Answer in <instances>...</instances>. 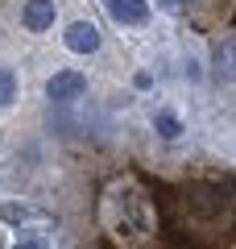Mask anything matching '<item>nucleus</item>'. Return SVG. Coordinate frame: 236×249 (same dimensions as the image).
Here are the masks:
<instances>
[{
  "mask_svg": "<svg viewBox=\"0 0 236 249\" xmlns=\"http://www.w3.org/2000/svg\"><path fill=\"white\" fill-rule=\"evenodd\" d=\"M104 220L120 241H141L149 232V199L133 183H116L104 196Z\"/></svg>",
  "mask_w": 236,
  "mask_h": 249,
  "instance_id": "obj_1",
  "label": "nucleus"
},
{
  "mask_svg": "<svg viewBox=\"0 0 236 249\" xmlns=\"http://www.w3.org/2000/svg\"><path fill=\"white\" fill-rule=\"evenodd\" d=\"M183 204H186V212L199 216V220H219V216L232 208V199H228V191L219 183L199 178V183H186L183 187Z\"/></svg>",
  "mask_w": 236,
  "mask_h": 249,
  "instance_id": "obj_2",
  "label": "nucleus"
},
{
  "mask_svg": "<svg viewBox=\"0 0 236 249\" xmlns=\"http://www.w3.org/2000/svg\"><path fill=\"white\" fill-rule=\"evenodd\" d=\"M87 91V79L79 71H58V75H50V83H46V96L54 100V104H70V100H79Z\"/></svg>",
  "mask_w": 236,
  "mask_h": 249,
  "instance_id": "obj_3",
  "label": "nucleus"
},
{
  "mask_svg": "<svg viewBox=\"0 0 236 249\" xmlns=\"http://www.w3.org/2000/svg\"><path fill=\"white\" fill-rule=\"evenodd\" d=\"M211 71L219 83H236V37H224L211 50Z\"/></svg>",
  "mask_w": 236,
  "mask_h": 249,
  "instance_id": "obj_4",
  "label": "nucleus"
},
{
  "mask_svg": "<svg viewBox=\"0 0 236 249\" xmlns=\"http://www.w3.org/2000/svg\"><path fill=\"white\" fill-rule=\"evenodd\" d=\"M21 25L42 34V29L54 25V0H25V9H21Z\"/></svg>",
  "mask_w": 236,
  "mask_h": 249,
  "instance_id": "obj_5",
  "label": "nucleus"
},
{
  "mask_svg": "<svg viewBox=\"0 0 236 249\" xmlns=\"http://www.w3.org/2000/svg\"><path fill=\"white\" fill-rule=\"evenodd\" d=\"M108 17L120 25H141L149 17V0H108Z\"/></svg>",
  "mask_w": 236,
  "mask_h": 249,
  "instance_id": "obj_6",
  "label": "nucleus"
},
{
  "mask_svg": "<svg viewBox=\"0 0 236 249\" xmlns=\"http://www.w3.org/2000/svg\"><path fill=\"white\" fill-rule=\"evenodd\" d=\"M67 46L75 54H91V50H100V29L91 25V21H75V25L67 29Z\"/></svg>",
  "mask_w": 236,
  "mask_h": 249,
  "instance_id": "obj_7",
  "label": "nucleus"
},
{
  "mask_svg": "<svg viewBox=\"0 0 236 249\" xmlns=\"http://www.w3.org/2000/svg\"><path fill=\"white\" fill-rule=\"evenodd\" d=\"M13 100H17V75L9 67H0V108H9Z\"/></svg>",
  "mask_w": 236,
  "mask_h": 249,
  "instance_id": "obj_8",
  "label": "nucleus"
},
{
  "mask_svg": "<svg viewBox=\"0 0 236 249\" xmlns=\"http://www.w3.org/2000/svg\"><path fill=\"white\" fill-rule=\"evenodd\" d=\"M0 216H4V220H9V224H25V220H34V208H25V204H4V208H0Z\"/></svg>",
  "mask_w": 236,
  "mask_h": 249,
  "instance_id": "obj_9",
  "label": "nucleus"
},
{
  "mask_svg": "<svg viewBox=\"0 0 236 249\" xmlns=\"http://www.w3.org/2000/svg\"><path fill=\"white\" fill-rule=\"evenodd\" d=\"M157 133L166 137V142H174V137L183 133V124H178V116H170V112H162V116H157Z\"/></svg>",
  "mask_w": 236,
  "mask_h": 249,
  "instance_id": "obj_10",
  "label": "nucleus"
},
{
  "mask_svg": "<svg viewBox=\"0 0 236 249\" xmlns=\"http://www.w3.org/2000/svg\"><path fill=\"white\" fill-rule=\"evenodd\" d=\"M162 4H166V9H178V4H186V0H162Z\"/></svg>",
  "mask_w": 236,
  "mask_h": 249,
  "instance_id": "obj_11",
  "label": "nucleus"
}]
</instances>
